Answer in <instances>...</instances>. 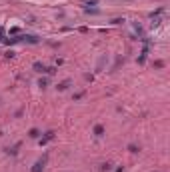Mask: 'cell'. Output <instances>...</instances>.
<instances>
[{"instance_id": "cell-3", "label": "cell", "mask_w": 170, "mask_h": 172, "mask_svg": "<svg viewBox=\"0 0 170 172\" xmlns=\"http://www.w3.org/2000/svg\"><path fill=\"white\" fill-rule=\"evenodd\" d=\"M94 132H96L98 136H102V132H104V130H102V126H96V128H94Z\"/></svg>"}, {"instance_id": "cell-1", "label": "cell", "mask_w": 170, "mask_h": 172, "mask_svg": "<svg viewBox=\"0 0 170 172\" xmlns=\"http://www.w3.org/2000/svg\"><path fill=\"white\" fill-rule=\"evenodd\" d=\"M98 4V0H86V2H84V6H86V8H90V6H96Z\"/></svg>"}, {"instance_id": "cell-2", "label": "cell", "mask_w": 170, "mask_h": 172, "mask_svg": "<svg viewBox=\"0 0 170 172\" xmlns=\"http://www.w3.org/2000/svg\"><path fill=\"white\" fill-rule=\"evenodd\" d=\"M42 168H44V162H36V166L32 168V172H40Z\"/></svg>"}]
</instances>
